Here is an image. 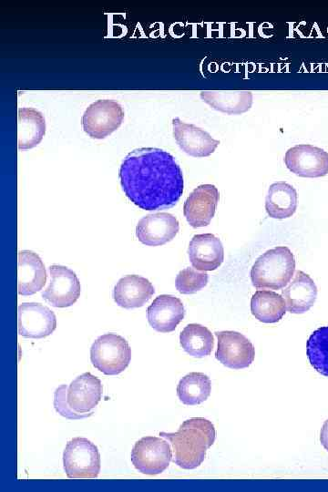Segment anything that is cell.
Instances as JSON below:
<instances>
[{
	"label": "cell",
	"mask_w": 328,
	"mask_h": 492,
	"mask_svg": "<svg viewBox=\"0 0 328 492\" xmlns=\"http://www.w3.org/2000/svg\"><path fill=\"white\" fill-rule=\"evenodd\" d=\"M127 198L145 210L171 208L184 188L181 169L174 157L158 148H139L123 159L118 172Z\"/></svg>",
	"instance_id": "1"
},
{
	"label": "cell",
	"mask_w": 328,
	"mask_h": 492,
	"mask_svg": "<svg viewBox=\"0 0 328 492\" xmlns=\"http://www.w3.org/2000/svg\"><path fill=\"white\" fill-rule=\"evenodd\" d=\"M159 436L170 443L173 462L183 469H193L204 461L216 432L208 419L192 417L184 421L177 432H160Z\"/></svg>",
	"instance_id": "2"
},
{
	"label": "cell",
	"mask_w": 328,
	"mask_h": 492,
	"mask_svg": "<svg viewBox=\"0 0 328 492\" xmlns=\"http://www.w3.org/2000/svg\"><path fill=\"white\" fill-rule=\"evenodd\" d=\"M295 259L286 246H277L262 253L251 270L252 285L258 289L281 290L292 280Z\"/></svg>",
	"instance_id": "3"
},
{
	"label": "cell",
	"mask_w": 328,
	"mask_h": 492,
	"mask_svg": "<svg viewBox=\"0 0 328 492\" xmlns=\"http://www.w3.org/2000/svg\"><path fill=\"white\" fill-rule=\"evenodd\" d=\"M131 359V348L127 340L116 333L97 337L90 348V360L94 367L107 375L122 373Z\"/></svg>",
	"instance_id": "4"
},
{
	"label": "cell",
	"mask_w": 328,
	"mask_h": 492,
	"mask_svg": "<svg viewBox=\"0 0 328 492\" xmlns=\"http://www.w3.org/2000/svg\"><path fill=\"white\" fill-rule=\"evenodd\" d=\"M63 466L68 478H96L100 471V454L90 440L74 437L63 452Z\"/></svg>",
	"instance_id": "5"
},
{
	"label": "cell",
	"mask_w": 328,
	"mask_h": 492,
	"mask_svg": "<svg viewBox=\"0 0 328 492\" xmlns=\"http://www.w3.org/2000/svg\"><path fill=\"white\" fill-rule=\"evenodd\" d=\"M124 118L121 105L111 99H98L85 110L81 124L92 138L102 139L117 130Z\"/></svg>",
	"instance_id": "6"
},
{
	"label": "cell",
	"mask_w": 328,
	"mask_h": 492,
	"mask_svg": "<svg viewBox=\"0 0 328 492\" xmlns=\"http://www.w3.org/2000/svg\"><path fill=\"white\" fill-rule=\"evenodd\" d=\"M131 462L142 474L158 475L169 465L172 452L168 441L157 436H144L131 450Z\"/></svg>",
	"instance_id": "7"
},
{
	"label": "cell",
	"mask_w": 328,
	"mask_h": 492,
	"mask_svg": "<svg viewBox=\"0 0 328 492\" xmlns=\"http://www.w3.org/2000/svg\"><path fill=\"white\" fill-rule=\"evenodd\" d=\"M218 347L216 359L226 367L242 369L250 366L254 360L255 348L242 333L235 331L216 332Z\"/></svg>",
	"instance_id": "8"
},
{
	"label": "cell",
	"mask_w": 328,
	"mask_h": 492,
	"mask_svg": "<svg viewBox=\"0 0 328 492\" xmlns=\"http://www.w3.org/2000/svg\"><path fill=\"white\" fill-rule=\"evenodd\" d=\"M289 170L303 178H319L328 174V153L323 149L300 144L290 148L284 156Z\"/></svg>",
	"instance_id": "9"
},
{
	"label": "cell",
	"mask_w": 328,
	"mask_h": 492,
	"mask_svg": "<svg viewBox=\"0 0 328 492\" xmlns=\"http://www.w3.org/2000/svg\"><path fill=\"white\" fill-rule=\"evenodd\" d=\"M51 280L42 297L52 306L64 308L73 305L81 292L76 273L66 266L53 264L49 267Z\"/></svg>",
	"instance_id": "10"
},
{
	"label": "cell",
	"mask_w": 328,
	"mask_h": 492,
	"mask_svg": "<svg viewBox=\"0 0 328 492\" xmlns=\"http://www.w3.org/2000/svg\"><path fill=\"white\" fill-rule=\"evenodd\" d=\"M18 333L26 338L41 339L56 328L55 313L39 302H22L17 308Z\"/></svg>",
	"instance_id": "11"
},
{
	"label": "cell",
	"mask_w": 328,
	"mask_h": 492,
	"mask_svg": "<svg viewBox=\"0 0 328 492\" xmlns=\"http://www.w3.org/2000/svg\"><path fill=\"white\" fill-rule=\"evenodd\" d=\"M219 200V190L212 184H202L194 189L183 206V213L189 224L193 228L209 225L214 217Z\"/></svg>",
	"instance_id": "12"
},
{
	"label": "cell",
	"mask_w": 328,
	"mask_h": 492,
	"mask_svg": "<svg viewBox=\"0 0 328 492\" xmlns=\"http://www.w3.org/2000/svg\"><path fill=\"white\" fill-rule=\"evenodd\" d=\"M179 230L176 217L168 212L149 214L136 227L138 240L148 246L163 245L175 238Z\"/></svg>",
	"instance_id": "13"
},
{
	"label": "cell",
	"mask_w": 328,
	"mask_h": 492,
	"mask_svg": "<svg viewBox=\"0 0 328 492\" xmlns=\"http://www.w3.org/2000/svg\"><path fill=\"white\" fill-rule=\"evenodd\" d=\"M173 136L182 151L195 158L211 155L220 141L214 139L207 131L181 121L179 118L172 119Z\"/></svg>",
	"instance_id": "14"
},
{
	"label": "cell",
	"mask_w": 328,
	"mask_h": 492,
	"mask_svg": "<svg viewBox=\"0 0 328 492\" xmlns=\"http://www.w3.org/2000/svg\"><path fill=\"white\" fill-rule=\"evenodd\" d=\"M103 392L101 381L86 372L74 379L67 387V400L77 413L86 414L99 403Z\"/></svg>",
	"instance_id": "15"
},
{
	"label": "cell",
	"mask_w": 328,
	"mask_h": 492,
	"mask_svg": "<svg viewBox=\"0 0 328 492\" xmlns=\"http://www.w3.org/2000/svg\"><path fill=\"white\" fill-rule=\"evenodd\" d=\"M150 326L160 333H169L176 329L185 315L182 302L170 294L156 297L147 310Z\"/></svg>",
	"instance_id": "16"
},
{
	"label": "cell",
	"mask_w": 328,
	"mask_h": 492,
	"mask_svg": "<svg viewBox=\"0 0 328 492\" xmlns=\"http://www.w3.org/2000/svg\"><path fill=\"white\" fill-rule=\"evenodd\" d=\"M192 266L200 271H214L223 262L224 250L219 238L211 233L192 237L188 248Z\"/></svg>",
	"instance_id": "17"
},
{
	"label": "cell",
	"mask_w": 328,
	"mask_h": 492,
	"mask_svg": "<svg viewBox=\"0 0 328 492\" xmlns=\"http://www.w3.org/2000/svg\"><path fill=\"white\" fill-rule=\"evenodd\" d=\"M46 277L45 265L36 252L28 250L18 252L17 292L20 295H32L42 290Z\"/></svg>",
	"instance_id": "18"
},
{
	"label": "cell",
	"mask_w": 328,
	"mask_h": 492,
	"mask_svg": "<svg viewBox=\"0 0 328 492\" xmlns=\"http://www.w3.org/2000/svg\"><path fill=\"white\" fill-rule=\"evenodd\" d=\"M154 292V287L148 279L131 274L118 280L113 289V299L122 308H138L149 302Z\"/></svg>",
	"instance_id": "19"
},
{
	"label": "cell",
	"mask_w": 328,
	"mask_h": 492,
	"mask_svg": "<svg viewBox=\"0 0 328 492\" xmlns=\"http://www.w3.org/2000/svg\"><path fill=\"white\" fill-rule=\"evenodd\" d=\"M286 308L291 313H303L310 310L317 298L313 280L302 271H297L289 285L282 291Z\"/></svg>",
	"instance_id": "20"
},
{
	"label": "cell",
	"mask_w": 328,
	"mask_h": 492,
	"mask_svg": "<svg viewBox=\"0 0 328 492\" xmlns=\"http://www.w3.org/2000/svg\"><path fill=\"white\" fill-rule=\"evenodd\" d=\"M46 133V120L43 114L33 108H20L17 110V147L29 149L37 146Z\"/></svg>",
	"instance_id": "21"
},
{
	"label": "cell",
	"mask_w": 328,
	"mask_h": 492,
	"mask_svg": "<svg viewBox=\"0 0 328 492\" xmlns=\"http://www.w3.org/2000/svg\"><path fill=\"white\" fill-rule=\"evenodd\" d=\"M297 209V191L287 182L272 183L266 195L265 210L273 219H287L292 217Z\"/></svg>",
	"instance_id": "22"
},
{
	"label": "cell",
	"mask_w": 328,
	"mask_h": 492,
	"mask_svg": "<svg viewBox=\"0 0 328 492\" xmlns=\"http://www.w3.org/2000/svg\"><path fill=\"white\" fill-rule=\"evenodd\" d=\"M200 97L215 110L238 115L247 112L252 105L251 91H201Z\"/></svg>",
	"instance_id": "23"
},
{
	"label": "cell",
	"mask_w": 328,
	"mask_h": 492,
	"mask_svg": "<svg viewBox=\"0 0 328 492\" xmlns=\"http://www.w3.org/2000/svg\"><path fill=\"white\" fill-rule=\"evenodd\" d=\"M286 310L283 297L272 291H256L251 299V312L261 323L279 322Z\"/></svg>",
	"instance_id": "24"
},
{
	"label": "cell",
	"mask_w": 328,
	"mask_h": 492,
	"mask_svg": "<svg viewBox=\"0 0 328 492\" xmlns=\"http://www.w3.org/2000/svg\"><path fill=\"white\" fill-rule=\"evenodd\" d=\"M179 343L183 350L196 358L210 355L214 347L211 332L199 323H190L181 331Z\"/></svg>",
	"instance_id": "25"
},
{
	"label": "cell",
	"mask_w": 328,
	"mask_h": 492,
	"mask_svg": "<svg viewBox=\"0 0 328 492\" xmlns=\"http://www.w3.org/2000/svg\"><path fill=\"white\" fill-rule=\"evenodd\" d=\"M211 391L210 377L192 372L183 376L177 386L179 399L187 405H199L208 399Z\"/></svg>",
	"instance_id": "26"
},
{
	"label": "cell",
	"mask_w": 328,
	"mask_h": 492,
	"mask_svg": "<svg viewBox=\"0 0 328 492\" xmlns=\"http://www.w3.org/2000/svg\"><path fill=\"white\" fill-rule=\"evenodd\" d=\"M306 354L311 365L328 377V325L316 329L309 336Z\"/></svg>",
	"instance_id": "27"
},
{
	"label": "cell",
	"mask_w": 328,
	"mask_h": 492,
	"mask_svg": "<svg viewBox=\"0 0 328 492\" xmlns=\"http://www.w3.org/2000/svg\"><path fill=\"white\" fill-rule=\"evenodd\" d=\"M208 281L209 275L205 272L187 267L178 273L175 285L179 293L191 294L204 288Z\"/></svg>",
	"instance_id": "28"
},
{
	"label": "cell",
	"mask_w": 328,
	"mask_h": 492,
	"mask_svg": "<svg viewBox=\"0 0 328 492\" xmlns=\"http://www.w3.org/2000/svg\"><path fill=\"white\" fill-rule=\"evenodd\" d=\"M67 385L62 384L58 386L54 393V407L56 411L62 416L67 419H82L91 416L92 412L80 414L74 411L68 405L67 400Z\"/></svg>",
	"instance_id": "29"
},
{
	"label": "cell",
	"mask_w": 328,
	"mask_h": 492,
	"mask_svg": "<svg viewBox=\"0 0 328 492\" xmlns=\"http://www.w3.org/2000/svg\"><path fill=\"white\" fill-rule=\"evenodd\" d=\"M320 442L323 446L328 451V419L324 421L321 428Z\"/></svg>",
	"instance_id": "30"
}]
</instances>
